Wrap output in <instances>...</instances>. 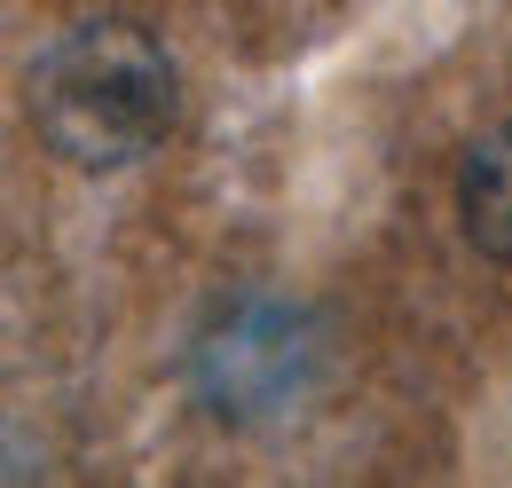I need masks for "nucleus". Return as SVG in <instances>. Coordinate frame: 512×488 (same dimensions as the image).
Here are the masks:
<instances>
[{
	"label": "nucleus",
	"mask_w": 512,
	"mask_h": 488,
	"mask_svg": "<svg viewBox=\"0 0 512 488\" xmlns=\"http://www.w3.org/2000/svg\"><path fill=\"white\" fill-rule=\"evenodd\" d=\"M32 111L71 166H127L174 134V63L134 24H79L40 56Z\"/></svg>",
	"instance_id": "1"
},
{
	"label": "nucleus",
	"mask_w": 512,
	"mask_h": 488,
	"mask_svg": "<svg viewBox=\"0 0 512 488\" xmlns=\"http://www.w3.org/2000/svg\"><path fill=\"white\" fill-rule=\"evenodd\" d=\"M300 363H308L300 315H284V307H237L205 339L197 378H205V394L221 410H268V402H284L300 386Z\"/></svg>",
	"instance_id": "2"
},
{
	"label": "nucleus",
	"mask_w": 512,
	"mask_h": 488,
	"mask_svg": "<svg viewBox=\"0 0 512 488\" xmlns=\"http://www.w3.org/2000/svg\"><path fill=\"white\" fill-rule=\"evenodd\" d=\"M457 213H465V237L481 244L489 260H505V268H512V119L489 126V134L465 150Z\"/></svg>",
	"instance_id": "3"
}]
</instances>
